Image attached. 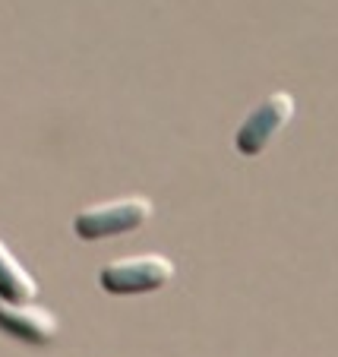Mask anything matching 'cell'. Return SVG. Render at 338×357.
Wrapping results in <instances>:
<instances>
[{
	"label": "cell",
	"instance_id": "obj_1",
	"mask_svg": "<svg viewBox=\"0 0 338 357\" xmlns=\"http://www.w3.org/2000/svg\"><path fill=\"white\" fill-rule=\"evenodd\" d=\"M177 278V266L164 253H133V257L114 259L98 269V288L111 297H142L168 288Z\"/></svg>",
	"mask_w": 338,
	"mask_h": 357
},
{
	"label": "cell",
	"instance_id": "obj_5",
	"mask_svg": "<svg viewBox=\"0 0 338 357\" xmlns=\"http://www.w3.org/2000/svg\"><path fill=\"white\" fill-rule=\"evenodd\" d=\"M38 294V284L29 275V269L13 257V250L0 241V301L26 303Z\"/></svg>",
	"mask_w": 338,
	"mask_h": 357
},
{
	"label": "cell",
	"instance_id": "obj_4",
	"mask_svg": "<svg viewBox=\"0 0 338 357\" xmlns=\"http://www.w3.org/2000/svg\"><path fill=\"white\" fill-rule=\"evenodd\" d=\"M0 335L13 338L35 351H47L61 342V319L45 307L26 303H7L0 301Z\"/></svg>",
	"mask_w": 338,
	"mask_h": 357
},
{
	"label": "cell",
	"instance_id": "obj_2",
	"mask_svg": "<svg viewBox=\"0 0 338 357\" xmlns=\"http://www.w3.org/2000/svg\"><path fill=\"white\" fill-rule=\"evenodd\" d=\"M155 215V206L146 196H121V199L89 202L73 215V237L79 241H108L130 231H139Z\"/></svg>",
	"mask_w": 338,
	"mask_h": 357
},
{
	"label": "cell",
	"instance_id": "obj_3",
	"mask_svg": "<svg viewBox=\"0 0 338 357\" xmlns=\"http://www.w3.org/2000/svg\"><path fill=\"white\" fill-rule=\"evenodd\" d=\"M294 111V95L291 92H269L256 108L240 121L234 133V149L240 158H259L278 136L284 133V127L291 123Z\"/></svg>",
	"mask_w": 338,
	"mask_h": 357
}]
</instances>
